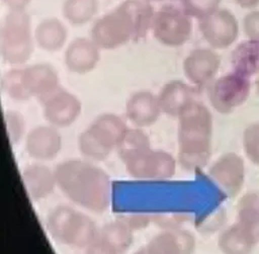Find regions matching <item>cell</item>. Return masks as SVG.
<instances>
[{"mask_svg":"<svg viewBox=\"0 0 259 254\" xmlns=\"http://www.w3.org/2000/svg\"><path fill=\"white\" fill-rule=\"evenodd\" d=\"M250 92V78L232 71L214 79L208 85L207 96L215 111L230 114L248 100Z\"/></svg>","mask_w":259,"mask_h":254,"instance_id":"52a82bcc","label":"cell"},{"mask_svg":"<svg viewBox=\"0 0 259 254\" xmlns=\"http://www.w3.org/2000/svg\"><path fill=\"white\" fill-rule=\"evenodd\" d=\"M222 0H181L182 9L191 17L201 20L219 9Z\"/></svg>","mask_w":259,"mask_h":254,"instance_id":"4dcf8cb0","label":"cell"},{"mask_svg":"<svg viewBox=\"0 0 259 254\" xmlns=\"http://www.w3.org/2000/svg\"><path fill=\"white\" fill-rule=\"evenodd\" d=\"M135 254H149L148 252H147V250H146V248L144 247V248H141L139 251H137Z\"/></svg>","mask_w":259,"mask_h":254,"instance_id":"74e56055","label":"cell"},{"mask_svg":"<svg viewBox=\"0 0 259 254\" xmlns=\"http://www.w3.org/2000/svg\"><path fill=\"white\" fill-rule=\"evenodd\" d=\"M123 7L128 11L135 24L136 38L140 40L144 38L152 27L155 12L147 0H124Z\"/></svg>","mask_w":259,"mask_h":254,"instance_id":"484cf974","label":"cell"},{"mask_svg":"<svg viewBox=\"0 0 259 254\" xmlns=\"http://www.w3.org/2000/svg\"><path fill=\"white\" fill-rule=\"evenodd\" d=\"M163 113L178 117L184 108L194 100L193 87L180 80L166 83L157 95Z\"/></svg>","mask_w":259,"mask_h":254,"instance_id":"ffe728a7","label":"cell"},{"mask_svg":"<svg viewBox=\"0 0 259 254\" xmlns=\"http://www.w3.org/2000/svg\"><path fill=\"white\" fill-rule=\"evenodd\" d=\"M54 170L57 186L75 204L95 214L109 207L111 180L102 168L89 161L70 159L59 163Z\"/></svg>","mask_w":259,"mask_h":254,"instance_id":"6da1fadb","label":"cell"},{"mask_svg":"<svg viewBox=\"0 0 259 254\" xmlns=\"http://www.w3.org/2000/svg\"><path fill=\"white\" fill-rule=\"evenodd\" d=\"M124 120L114 113H102L78 137V149L92 161L105 160L127 130Z\"/></svg>","mask_w":259,"mask_h":254,"instance_id":"277c9868","label":"cell"},{"mask_svg":"<svg viewBox=\"0 0 259 254\" xmlns=\"http://www.w3.org/2000/svg\"><path fill=\"white\" fill-rule=\"evenodd\" d=\"M85 254H117L108 244L96 237V239L85 249Z\"/></svg>","mask_w":259,"mask_h":254,"instance_id":"e575fe53","label":"cell"},{"mask_svg":"<svg viewBox=\"0 0 259 254\" xmlns=\"http://www.w3.org/2000/svg\"><path fill=\"white\" fill-rule=\"evenodd\" d=\"M151 30L159 43L168 47H180L190 38L192 20L183 9L164 7L155 12Z\"/></svg>","mask_w":259,"mask_h":254,"instance_id":"9c48e42d","label":"cell"},{"mask_svg":"<svg viewBox=\"0 0 259 254\" xmlns=\"http://www.w3.org/2000/svg\"><path fill=\"white\" fill-rule=\"evenodd\" d=\"M178 119V163L185 171H198L208 163L211 154V112L194 99Z\"/></svg>","mask_w":259,"mask_h":254,"instance_id":"7a4b0ae2","label":"cell"},{"mask_svg":"<svg viewBox=\"0 0 259 254\" xmlns=\"http://www.w3.org/2000/svg\"><path fill=\"white\" fill-rule=\"evenodd\" d=\"M255 246L252 237L237 222L226 228L218 239L223 254H251Z\"/></svg>","mask_w":259,"mask_h":254,"instance_id":"603a6c76","label":"cell"},{"mask_svg":"<svg viewBox=\"0 0 259 254\" xmlns=\"http://www.w3.org/2000/svg\"><path fill=\"white\" fill-rule=\"evenodd\" d=\"M145 248L149 254H194L196 240L187 230L168 228L154 236Z\"/></svg>","mask_w":259,"mask_h":254,"instance_id":"2e32d148","label":"cell"},{"mask_svg":"<svg viewBox=\"0 0 259 254\" xmlns=\"http://www.w3.org/2000/svg\"><path fill=\"white\" fill-rule=\"evenodd\" d=\"M81 111L82 104L79 98L63 88L42 102L46 120L58 129L73 124L80 116Z\"/></svg>","mask_w":259,"mask_h":254,"instance_id":"7c38bea8","label":"cell"},{"mask_svg":"<svg viewBox=\"0 0 259 254\" xmlns=\"http://www.w3.org/2000/svg\"><path fill=\"white\" fill-rule=\"evenodd\" d=\"M235 2L242 8L252 9L259 5V0H235Z\"/></svg>","mask_w":259,"mask_h":254,"instance_id":"8d00e7d4","label":"cell"},{"mask_svg":"<svg viewBox=\"0 0 259 254\" xmlns=\"http://www.w3.org/2000/svg\"><path fill=\"white\" fill-rule=\"evenodd\" d=\"M161 113L158 97L150 91L134 93L125 104L126 117L136 128L143 129L154 124Z\"/></svg>","mask_w":259,"mask_h":254,"instance_id":"ac0fdd59","label":"cell"},{"mask_svg":"<svg viewBox=\"0 0 259 254\" xmlns=\"http://www.w3.org/2000/svg\"><path fill=\"white\" fill-rule=\"evenodd\" d=\"M9 10H24L30 0H2Z\"/></svg>","mask_w":259,"mask_h":254,"instance_id":"d590c367","label":"cell"},{"mask_svg":"<svg viewBox=\"0 0 259 254\" xmlns=\"http://www.w3.org/2000/svg\"><path fill=\"white\" fill-rule=\"evenodd\" d=\"M100 50L92 38L77 37L71 41L66 50V67L72 73H89L97 66L100 60Z\"/></svg>","mask_w":259,"mask_h":254,"instance_id":"e0dca14e","label":"cell"},{"mask_svg":"<svg viewBox=\"0 0 259 254\" xmlns=\"http://www.w3.org/2000/svg\"><path fill=\"white\" fill-rule=\"evenodd\" d=\"M233 71L250 78L259 73V40L248 38L241 41L232 52Z\"/></svg>","mask_w":259,"mask_h":254,"instance_id":"44dd1931","label":"cell"},{"mask_svg":"<svg viewBox=\"0 0 259 254\" xmlns=\"http://www.w3.org/2000/svg\"><path fill=\"white\" fill-rule=\"evenodd\" d=\"M131 230H141L147 228L151 222V217L146 214H134V215H126L122 216L120 219Z\"/></svg>","mask_w":259,"mask_h":254,"instance_id":"836d02e7","label":"cell"},{"mask_svg":"<svg viewBox=\"0 0 259 254\" xmlns=\"http://www.w3.org/2000/svg\"><path fill=\"white\" fill-rule=\"evenodd\" d=\"M98 0H65L63 15L73 25H83L98 11Z\"/></svg>","mask_w":259,"mask_h":254,"instance_id":"83f0119b","label":"cell"},{"mask_svg":"<svg viewBox=\"0 0 259 254\" xmlns=\"http://www.w3.org/2000/svg\"><path fill=\"white\" fill-rule=\"evenodd\" d=\"M199 30L210 47L222 50L235 43L239 35V24L230 10L218 9L199 20Z\"/></svg>","mask_w":259,"mask_h":254,"instance_id":"8fae6325","label":"cell"},{"mask_svg":"<svg viewBox=\"0 0 259 254\" xmlns=\"http://www.w3.org/2000/svg\"><path fill=\"white\" fill-rule=\"evenodd\" d=\"M220 56L210 49L198 48L191 51L183 61V72L187 80L196 87L208 86L219 72Z\"/></svg>","mask_w":259,"mask_h":254,"instance_id":"4fadbf2b","label":"cell"},{"mask_svg":"<svg viewBox=\"0 0 259 254\" xmlns=\"http://www.w3.org/2000/svg\"><path fill=\"white\" fill-rule=\"evenodd\" d=\"M46 225L55 241L76 249H86L96 239L99 230L87 215L63 204L49 213Z\"/></svg>","mask_w":259,"mask_h":254,"instance_id":"3957f363","label":"cell"},{"mask_svg":"<svg viewBox=\"0 0 259 254\" xmlns=\"http://www.w3.org/2000/svg\"><path fill=\"white\" fill-rule=\"evenodd\" d=\"M4 124L9 143L13 146L18 144L25 134V119L16 110H7L4 113Z\"/></svg>","mask_w":259,"mask_h":254,"instance_id":"1f68e13d","label":"cell"},{"mask_svg":"<svg viewBox=\"0 0 259 254\" xmlns=\"http://www.w3.org/2000/svg\"><path fill=\"white\" fill-rule=\"evenodd\" d=\"M0 52L11 65L26 63L33 52L30 17L25 10H9L0 29Z\"/></svg>","mask_w":259,"mask_h":254,"instance_id":"5b68a950","label":"cell"},{"mask_svg":"<svg viewBox=\"0 0 259 254\" xmlns=\"http://www.w3.org/2000/svg\"><path fill=\"white\" fill-rule=\"evenodd\" d=\"M147 1H149V2H150V1H160V0H147Z\"/></svg>","mask_w":259,"mask_h":254,"instance_id":"ab89813d","label":"cell"},{"mask_svg":"<svg viewBox=\"0 0 259 254\" xmlns=\"http://www.w3.org/2000/svg\"><path fill=\"white\" fill-rule=\"evenodd\" d=\"M22 82L29 98H36L39 102L46 101L60 90V77L50 64H34L22 69Z\"/></svg>","mask_w":259,"mask_h":254,"instance_id":"5bb4252c","label":"cell"},{"mask_svg":"<svg viewBox=\"0 0 259 254\" xmlns=\"http://www.w3.org/2000/svg\"><path fill=\"white\" fill-rule=\"evenodd\" d=\"M63 140L58 128L38 125L28 132L25 138V150L29 157L36 161L55 159L62 150Z\"/></svg>","mask_w":259,"mask_h":254,"instance_id":"9a60e30c","label":"cell"},{"mask_svg":"<svg viewBox=\"0 0 259 254\" xmlns=\"http://www.w3.org/2000/svg\"><path fill=\"white\" fill-rule=\"evenodd\" d=\"M149 148H151V143L148 135L140 128H128L115 150L120 160L125 162Z\"/></svg>","mask_w":259,"mask_h":254,"instance_id":"4316f807","label":"cell"},{"mask_svg":"<svg viewBox=\"0 0 259 254\" xmlns=\"http://www.w3.org/2000/svg\"><path fill=\"white\" fill-rule=\"evenodd\" d=\"M255 84H256V90H257V94H258V97H259V75H258V77H257V79H256V82H255Z\"/></svg>","mask_w":259,"mask_h":254,"instance_id":"f35d334b","label":"cell"},{"mask_svg":"<svg viewBox=\"0 0 259 254\" xmlns=\"http://www.w3.org/2000/svg\"><path fill=\"white\" fill-rule=\"evenodd\" d=\"M22 69H12L2 76L1 87L11 99L25 101L30 99L22 82Z\"/></svg>","mask_w":259,"mask_h":254,"instance_id":"f1b7e54d","label":"cell"},{"mask_svg":"<svg viewBox=\"0 0 259 254\" xmlns=\"http://www.w3.org/2000/svg\"><path fill=\"white\" fill-rule=\"evenodd\" d=\"M243 27L248 38L259 40V10H253L245 15Z\"/></svg>","mask_w":259,"mask_h":254,"instance_id":"d6a6232c","label":"cell"},{"mask_svg":"<svg viewBox=\"0 0 259 254\" xmlns=\"http://www.w3.org/2000/svg\"><path fill=\"white\" fill-rule=\"evenodd\" d=\"M207 175L226 196L235 197L245 183V162L235 152L224 153L211 164Z\"/></svg>","mask_w":259,"mask_h":254,"instance_id":"30bf717a","label":"cell"},{"mask_svg":"<svg viewBox=\"0 0 259 254\" xmlns=\"http://www.w3.org/2000/svg\"><path fill=\"white\" fill-rule=\"evenodd\" d=\"M130 176L139 180H167L174 176L176 159L163 150L149 148L123 162Z\"/></svg>","mask_w":259,"mask_h":254,"instance_id":"ba28073f","label":"cell"},{"mask_svg":"<svg viewBox=\"0 0 259 254\" xmlns=\"http://www.w3.org/2000/svg\"><path fill=\"white\" fill-rule=\"evenodd\" d=\"M236 222L259 244V194L249 192L240 197Z\"/></svg>","mask_w":259,"mask_h":254,"instance_id":"cb8c5ba5","label":"cell"},{"mask_svg":"<svg viewBox=\"0 0 259 254\" xmlns=\"http://www.w3.org/2000/svg\"><path fill=\"white\" fill-rule=\"evenodd\" d=\"M97 237L108 244L117 254H123L134 242V231L117 219L102 226L98 230Z\"/></svg>","mask_w":259,"mask_h":254,"instance_id":"d4e9b609","label":"cell"},{"mask_svg":"<svg viewBox=\"0 0 259 254\" xmlns=\"http://www.w3.org/2000/svg\"><path fill=\"white\" fill-rule=\"evenodd\" d=\"M242 145L248 160L259 168V121L252 122L245 128Z\"/></svg>","mask_w":259,"mask_h":254,"instance_id":"f546056e","label":"cell"},{"mask_svg":"<svg viewBox=\"0 0 259 254\" xmlns=\"http://www.w3.org/2000/svg\"><path fill=\"white\" fill-rule=\"evenodd\" d=\"M22 182L27 194L33 201L48 197L57 186L55 170L38 163L31 164L23 169Z\"/></svg>","mask_w":259,"mask_h":254,"instance_id":"d6986e66","label":"cell"},{"mask_svg":"<svg viewBox=\"0 0 259 254\" xmlns=\"http://www.w3.org/2000/svg\"><path fill=\"white\" fill-rule=\"evenodd\" d=\"M91 38L104 50L116 49L130 40H135V24L122 4L100 17L92 26Z\"/></svg>","mask_w":259,"mask_h":254,"instance_id":"8992f818","label":"cell"},{"mask_svg":"<svg viewBox=\"0 0 259 254\" xmlns=\"http://www.w3.org/2000/svg\"><path fill=\"white\" fill-rule=\"evenodd\" d=\"M68 32L63 22L57 18H47L38 23L34 30V39L38 47L47 52L60 51L66 40Z\"/></svg>","mask_w":259,"mask_h":254,"instance_id":"7402d4cb","label":"cell"}]
</instances>
